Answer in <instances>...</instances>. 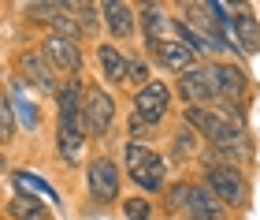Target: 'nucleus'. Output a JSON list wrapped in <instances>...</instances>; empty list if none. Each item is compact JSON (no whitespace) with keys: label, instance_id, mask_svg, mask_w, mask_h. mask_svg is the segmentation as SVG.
<instances>
[{"label":"nucleus","instance_id":"9","mask_svg":"<svg viewBox=\"0 0 260 220\" xmlns=\"http://www.w3.org/2000/svg\"><path fill=\"white\" fill-rule=\"evenodd\" d=\"M86 176H89V198L93 202L108 205V202L119 198V168H115L108 157H93Z\"/></svg>","mask_w":260,"mask_h":220},{"label":"nucleus","instance_id":"20","mask_svg":"<svg viewBox=\"0 0 260 220\" xmlns=\"http://www.w3.org/2000/svg\"><path fill=\"white\" fill-rule=\"evenodd\" d=\"M67 11H71V19L78 22L82 38H89V34H97V30H101V8H97V4H82V0H71Z\"/></svg>","mask_w":260,"mask_h":220},{"label":"nucleus","instance_id":"14","mask_svg":"<svg viewBox=\"0 0 260 220\" xmlns=\"http://www.w3.org/2000/svg\"><path fill=\"white\" fill-rule=\"evenodd\" d=\"M182 213L190 220H223V216H227V209L219 205V198L208 187H201V183H190V198H186Z\"/></svg>","mask_w":260,"mask_h":220},{"label":"nucleus","instance_id":"25","mask_svg":"<svg viewBox=\"0 0 260 220\" xmlns=\"http://www.w3.org/2000/svg\"><path fill=\"white\" fill-rule=\"evenodd\" d=\"M186 198H190V183H175V187L168 190V198H164V209L168 213H182Z\"/></svg>","mask_w":260,"mask_h":220},{"label":"nucleus","instance_id":"15","mask_svg":"<svg viewBox=\"0 0 260 220\" xmlns=\"http://www.w3.org/2000/svg\"><path fill=\"white\" fill-rule=\"evenodd\" d=\"M138 22H141V38H145L149 49H152V45H160V41H168L171 19H168V11H164L160 4H145L138 11Z\"/></svg>","mask_w":260,"mask_h":220},{"label":"nucleus","instance_id":"28","mask_svg":"<svg viewBox=\"0 0 260 220\" xmlns=\"http://www.w3.org/2000/svg\"><path fill=\"white\" fill-rule=\"evenodd\" d=\"M0 172H4V157H0Z\"/></svg>","mask_w":260,"mask_h":220},{"label":"nucleus","instance_id":"8","mask_svg":"<svg viewBox=\"0 0 260 220\" xmlns=\"http://www.w3.org/2000/svg\"><path fill=\"white\" fill-rule=\"evenodd\" d=\"M15 67H19V78L26 86H34V90H41V94H56V78H52V67H49V60L41 56V49H22L19 56H15Z\"/></svg>","mask_w":260,"mask_h":220},{"label":"nucleus","instance_id":"11","mask_svg":"<svg viewBox=\"0 0 260 220\" xmlns=\"http://www.w3.org/2000/svg\"><path fill=\"white\" fill-rule=\"evenodd\" d=\"M175 90H179L182 105H193V108H216L212 86H208V78H205V64H197V67H190L186 75H179Z\"/></svg>","mask_w":260,"mask_h":220},{"label":"nucleus","instance_id":"24","mask_svg":"<svg viewBox=\"0 0 260 220\" xmlns=\"http://www.w3.org/2000/svg\"><path fill=\"white\" fill-rule=\"evenodd\" d=\"M15 134H19V120H15V112H11V101L0 97V142L8 146Z\"/></svg>","mask_w":260,"mask_h":220},{"label":"nucleus","instance_id":"10","mask_svg":"<svg viewBox=\"0 0 260 220\" xmlns=\"http://www.w3.org/2000/svg\"><path fill=\"white\" fill-rule=\"evenodd\" d=\"M41 56L49 60V67H56V71H63L71 78L82 71V49H78V41H67V38H60V34H49V38L41 41Z\"/></svg>","mask_w":260,"mask_h":220},{"label":"nucleus","instance_id":"22","mask_svg":"<svg viewBox=\"0 0 260 220\" xmlns=\"http://www.w3.org/2000/svg\"><path fill=\"white\" fill-rule=\"evenodd\" d=\"M197 153H201V149H197V134L182 123L179 131L171 134V157H175V160H190V157H197Z\"/></svg>","mask_w":260,"mask_h":220},{"label":"nucleus","instance_id":"16","mask_svg":"<svg viewBox=\"0 0 260 220\" xmlns=\"http://www.w3.org/2000/svg\"><path fill=\"white\" fill-rule=\"evenodd\" d=\"M97 67H101V78H104L108 86L126 82V56L115 49V45H108V41L97 45Z\"/></svg>","mask_w":260,"mask_h":220},{"label":"nucleus","instance_id":"7","mask_svg":"<svg viewBox=\"0 0 260 220\" xmlns=\"http://www.w3.org/2000/svg\"><path fill=\"white\" fill-rule=\"evenodd\" d=\"M168 112H171V86L160 78H149V86H141L134 94V120H141L145 127H156Z\"/></svg>","mask_w":260,"mask_h":220},{"label":"nucleus","instance_id":"3","mask_svg":"<svg viewBox=\"0 0 260 220\" xmlns=\"http://www.w3.org/2000/svg\"><path fill=\"white\" fill-rule=\"evenodd\" d=\"M123 164L130 172V183H138L141 190H164V179H168V160L160 153H152L145 142H126L123 146Z\"/></svg>","mask_w":260,"mask_h":220},{"label":"nucleus","instance_id":"12","mask_svg":"<svg viewBox=\"0 0 260 220\" xmlns=\"http://www.w3.org/2000/svg\"><path fill=\"white\" fill-rule=\"evenodd\" d=\"M97 8H101V19H104V26H108L112 38L126 41V38L138 34V11L130 4H123V0H104V4H97Z\"/></svg>","mask_w":260,"mask_h":220},{"label":"nucleus","instance_id":"17","mask_svg":"<svg viewBox=\"0 0 260 220\" xmlns=\"http://www.w3.org/2000/svg\"><path fill=\"white\" fill-rule=\"evenodd\" d=\"M231 34H234V41H238V52H245V56L260 52V22H256L253 15L238 11V15H234V26H231Z\"/></svg>","mask_w":260,"mask_h":220},{"label":"nucleus","instance_id":"21","mask_svg":"<svg viewBox=\"0 0 260 220\" xmlns=\"http://www.w3.org/2000/svg\"><path fill=\"white\" fill-rule=\"evenodd\" d=\"M11 90H15V101H11V112L19 116V123L26 127V131H38V108H34L30 97H22V78H11Z\"/></svg>","mask_w":260,"mask_h":220},{"label":"nucleus","instance_id":"2","mask_svg":"<svg viewBox=\"0 0 260 220\" xmlns=\"http://www.w3.org/2000/svg\"><path fill=\"white\" fill-rule=\"evenodd\" d=\"M182 123L190 127L197 138H205L212 149H245V146H253L249 134H245V127L227 120V116L216 112V108H193V105H186L182 108Z\"/></svg>","mask_w":260,"mask_h":220},{"label":"nucleus","instance_id":"4","mask_svg":"<svg viewBox=\"0 0 260 220\" xmlns=\"http://www.w3.org/2000/svg\"><path fill=\"white\" fill-rule=\"evenodd\" d=\"M201 187H208L212 194H216L223 209H245V205H249V183H245V176L238 168H227V164L205 168Z\"/></svg>","mask_w":260,"mask_h":220},{"label":"nucleus","instance_id":"5","mask_svg":"<svg viewBox=\"0 0 260 220\" xmlns=\"http://www.w3.org/2000/svg\"><path fill=\"white\" fill-rule=\"evenodd\" d=\"M205 78L212 86V97H216V105H242L245 101V90H249V75L242 71V67L234 64H205Z\"/></svg>","mask_w":260,"mask_h":220},{"label":"nucleus","instance_id":"6","mask_svg":"<svg viewBox=\"0 0 260 220\" xmlns=\"http://www.w3.org/2000/svg\"><path fill=\"white\" fill-rule=\"evenodd\" d=\"M115 123V97L101 86H89L86 97H82V127H86V138H104Z\"/></svg>","mask_w":260,"mask_h":220},{"label":"nucleus","instance_id":"13","mask_svg":"<svg viewBox=\"0 0 260 220\" xmlns=\"http://www.w3.org/2000/svg\"><path fill=\"white\" fill-rule=\"evenodd\" d=\"M149 52H152V60H160V67H168V71H179V75H186L190 67L201 64L197 52L186 49L179 38H168V41H160V45H152Z\"/></svg>","mask_w":260,"mask_h":220},{"label":"nucleus","instance_id":"26","mask_svg":"<svg viewBox=\"0 0 260 220\" xmlns=\"http://www.w3.org/2000/svg\"><path fill=\"white\" fill-rule=\"evenodd\" d=\"M126 82H134L138 90L149 86V64L141 60V56H130V60H126Z\"/></svg>","mask_w":260,"mask_h":220},{"label":"nucleus","instance_id":"23","mask_svg":"<svg viewBox=\"0 0 260 220\" xmlns=\"http://www.w3.org/2000/svg\"><path fill=\"white\" fill-rule=\"evenodd\" d=\"M26 15H30L34 22H49V26H52V19L63 15V0H41V4H26Z\"/></svg>","mask_w":260,"mask_h":220},{"label":"nucleus","instance_id":"18","mask_svg":"<svg viewBox=\"0 0 260 220\" xmlns=\"http://www.w3.org/2000/svg\"><path fill=\"white\" fill-rule=\"evenodd\" d=\"M8 216L11 220H56L41 205V198H30V194H11L8 198Z\"/></svg>","mask_w":260,"mask_h":220},{"label":"nucleus","instance_id":"1","mask_svg":"<svg viewBox=\"0 0 260 220\" xmlns=\"http://www.w3.org/2000/svg\"><path fill=\"white\" fill-rule=\"evenodd\" d=\"M82 90L78 78H71L56 90V146H60L63 160H78L82 146H86V127H82Z\"/></svg>","mask_w":260,"mask_h":220},{"label":"nucleus","instance_id":"19","mask_svg":"<svg viewBox=\"0 0 260 220\" xmlns=\"http://www.w3.org/2000/svg\"><path fill=\"white\" fill-rule=\"evenodd\" d=\"M15 183H19V194H30V198H49L52 205H60V194L52 190V183H45L41 176H34V172H15Z\"/></svg>","mask_w":260,"mask_h":220},{"label":"nucleus","instance_id":"27","mask_svg":"<svg viewBox=\"0 0 260 220\" xmlns=\"http://www.w3.org/2000/svg\"><path fill=\"white\" fill-rule=\"evenodd\" d=\"M123 216H126V220H149V216H152V205H149L145 198H126V202H123Z\"/></svg>","mask_w":260,"mask_h":220}]
</instances>
